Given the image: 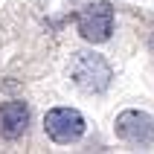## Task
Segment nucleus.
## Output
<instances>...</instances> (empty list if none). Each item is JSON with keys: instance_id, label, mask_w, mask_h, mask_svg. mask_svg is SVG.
Returning a JSON list of instances; mask_svg holds the SVG:
<instances>
[{"instance_id": "obj_1", "label": "nucleus", "mask_w": 154, "mask_h": 154, "mask_svg": "<svg viewBox=\"0 0 154 154\" xmlns=\"http://www.w3.org/2000/svg\"><path fill=\"white\" fill-rule=\"evenodd\" d=\"M70 79L82 93H105L111 87L113 70L99 52H76L70 61Z\"/></svg>"}, {"instance_id": "obj_2", "label": "nucleus", "mask_w": 154, "mask_h": 154, "mask_svg": "<svg viewBox=\"0 0 154 154\" xmlns=\"http://www.w3.org/2000/svg\"><path fill=\"white\" fill-rule=\"evenodd\" d=\"M44 131L52 143L58 146H67V143H76L82 140V134L87 131L85 116L76 111V108H67V105H58V108H50L47 116H44Z\"/></svg>"}, {"instance_id": "obj_3", "label": "nucleus", "mask_w": 154, "mask_h": 154, "mask_svg": "<svg viewBox=\"0 0 154 154\" xmlns=\"http://www.w3.org/2000/svg\"><path fill=\"white\" fill-rule=\"evenodd\" d=\"M76 29L79 35L90 44H105L113 32V6L108 0L90 3L76 15Z\"/></svg>"}, {"instance_id": "obj_4", "label": "nucleus", "mask_w": 154, "mask_h": 154, "mask_svg": "<svg viewBox=\"0 0 154 154\" xmlns=\"http://www.w3.org/2000/svg\"><path fill=\"white\" fill-rule=\"evenodd\" d=\"M113 134L122 143H131V146H148V143H154V119H151V113H146V111L128 108V111L116 113Z\"/></svg>"}, {"instance_id": "obj_5", "label": "nucleus", "mask_w": 154, "mask_h": 154, "mask_svg": "<svg viewBox=\"0 0 154 154\" xmlns=\"http://www.w3.org/2000/svg\"><path fill=\"white\" fill-rule=\"evenodd\" d=\"M29 128V105L20 99H9L0 105V140L15 143Z\"/></svg>"}, {"instance_id": "obj_6", "label": "nucleus", "mask_w": 154, "mask_h": 154, "mask_svg": "<svg viewBox=\"0 0 154 154\" xmlns=\"http://www.w3.org/2000/svg\"><path fill=\"white\" fill-rule=\"evenodd\" d=\"M151 50H154V38H151Z\"/></svg>"}]
</instances>
